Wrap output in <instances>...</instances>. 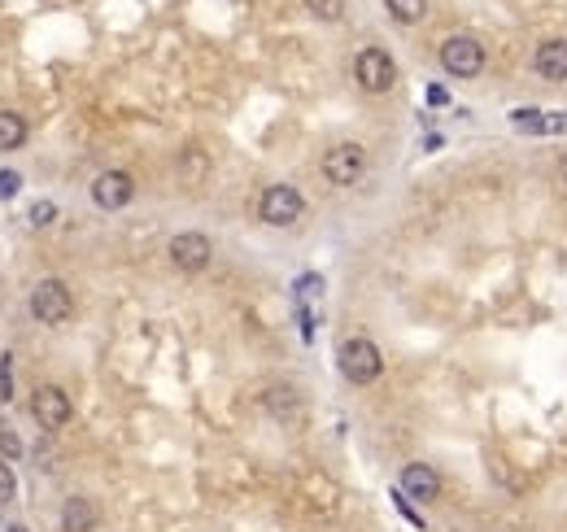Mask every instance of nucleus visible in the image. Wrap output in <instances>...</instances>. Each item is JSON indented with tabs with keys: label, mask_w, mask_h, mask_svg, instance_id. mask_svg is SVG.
<instances>
[{
	"label": "nucleus",
	"mask_w": 567,
	"mask_h": 532,
	"mask_svg": "<svg viewBox=\"0 0 567 532\" xmlns=\"http://www.w3.org/2000/svg\"><path fill=\"white\" fill-rule=\"evenodd\" d=\"M27 310H31V319H35V323H44V328H62L70 314H75V297H70L66 280L48 275V280H40V284L31 288Z\"/></svg>",
	"instance_id": "1"
},
{
	"label": "nucleus",
	"mask_w": 567,
	"mask_h": 532,
	"mask_svg": "<svg viewBox=\"0 0 567 532\" xmlns=\"http://www.w3.org/2000/svg\"><path fill=\"white\" fill-rule=\"evenodd\" d=\"M336 362H341V376L349 384H376L380 371H384L380 345L367 341V336H349V341L341 345V354H336Z\"/></svg>",
	"instance_id": "2"
},
{
	"label": "nucleus",
	"mask_w": 567,
	"mask_h": 532,
	"mask_svg": "<svg viewBox=\"0 0 567 532\" xmlns=\"http://www.w3.org/2000/svg\"><path fill=\"white\" fill-rule=\"evenodd\" d=\"M363 175H367V149L363 144L345 140V144H332V149L323 153V179H328L332 188H354Z\"/></svg>",
	"instance_id": "3"
},
{
	"label": "nucleus",
	"mask_w": 567,
	"mask_h": 532,
	"mask_svg": "<svg viewBox=\"0 0 567 532\" xmlns=\"http://www.w3.org/2000/svg\"><path fill=\"white\" fill-rule=\"evenodd\" d=\"M354 79H358V88L371 92V96H384V92H393V83H397V62L384 48H363V53L354 57Z\"/></svg>",
	"instance_id": "4"
},
{
	"label": "nucleus",
	"mask_w": 567,
	"mask_h": 532,
	"mask_svg": "<svg viewBox=\"0 0 567 532\" xmlns=\"http://www.w3.org/2000/svg\"><path fill=\"white\" fill-rule=\"evenodd\" d=\"M258 214L267 227H293L306 214V201H301V192L293 184H271L258 201Z\"/></svg>",
	"instance_id": "5"
},
{
	"label": "nucleus",
	"mask_w": 567,
	"mask_h": 532,
	"mask_svg": "<svg viewBox=\"0 0 567 532\" xmlns=\"http://www.w3.org/2000/svg\"><path fill=\"white\" fill-rule=\"evenodd\" d=\"M70 415H75V406H70V393L62 389V384H40V389L31 393V419L40 423L44 432L66 428Z\"/></svg>",
	"instance_id": "6"
},
{
	"label": "nucleus",
	"mask_w": 567,
	"mask_h": 532,
	"mask_svg": "<svg viewBox=\"0 0 567 532\" xmlns=\"http://www.w3.org/2000/svg\"><path fill=\"white\" fill-rule=\"evenodd\" d=\"M441 66L450 70L454 79H472L480 75V66H485V48L472 35H450V40L441 44Z\"/></svg>",
	"instance_id": "7"
},
{
	"label": "nucleus",
	"mask_w": 567,
	"mask_h": 532,
	"mask_svg": "<svg viewBox=\"0 0 567 532\" xmlns=\"http://www.w3.org/2000/svg\"><path fill=\"white\" fill-rule=\"evenodd\" d=\"M166 253H171V266H175V271L197 275V271H205V266H210L214 245H210V236H201V232H179V236H171Z\"/></svg>",
	"instance_id": "8"
},
{
	"label": "nucleus",
	"mask_w": 567,
	"mask_h": 532,
	"mask_svg": "<svg viewBox=\"0 0 567 532\" xmlns=\"http://www.w3.org/2000/svg\"><path fill=\"white\" fill-rule=\"evenodd\" d=\"M131 197H136V179H131V171H101L92 179V201L101 205V210H123Z\"/></svg>",
	"instance_id": "9"
},
{
	"label": "nucleus",
	"mask_w": 567,
	"mask_h": 532,
	"mask_svg": "<svg viewBox=\"0 0 567 532\" xmlns=\"http://www.w3.org/2000/svg\"><path fill=\"white\" fill-rule=\"evenodd\" d=\"M402 493L406 498H415V502H432L441 493V476L428 463H410L402 471Z\"/></svg>",
	"instance_id": "10"
},
{
	"label": "nucleus",
	"mask_w": 567,
	"mask_h": 532,
	"mask_svg": "<svg viewBox=\"0 0 567 532\" xmlns=\"http://www.w3.org/2000/svg\"><path fill=\"white\" fill-rule=\"evenodd\" d=\"M533 66H537L541 79L563 83V79H567V40H546V44H537Z\"/></svg>",
	"instance_id": "11"
},
{
	"label": "nucleus",
	"mask_w": 567,
	"mask_h": 532,
	"mask_svg": "<svg viewBox=\"0 0 567 532\" xmlns=\"http://www.w3.org/2000/svg\"><path fill=\"white\" fill-rule=\"evenodd\" d=\"M62 532H96V506L83 493H70L62 502Z\"/></svg>",
	"instance_id": "12"
},
{
	"label": "nucleus",
	"mask_w": 567,
	"mask_h": 532,
	"mask_svg": "<svg viewBox=\"0 0 567 532\" xmlns=\"http://www.w3.org/2000/svg\"><path fill=\"white\" fill-rule=\"evenodd\" d=\"M31 136V127H27V118H22L18 110H0V153H14L22 149Z\"/></svg>",
	"instance_id": "13"
},
{
	"label": "nucleus",
	"mask_w": 567,
	"mask_h": 532,
	"mask_svg": "<svg viewBox=\"0 0 567 532\" xmlns=\"http://www.w3.org/2000/svg\"><path fill=\"white\" fill-rule=\"evenodd\" d=\"M205 171H210V157H205V149L188 144V149L179 153V179H184V184H201Z\"/></svg>",
	"instance_id": "14"
},
{
	"label": "nucleus",
	"mask_w": 567,
	"mask_h": 532,
	"mask_svg": "<svg viewBox=\"0 0 567 532\" xmlns=\"http://www.w3.org/2000/svg\"><path fill=\"white\" fill-rule=\"evenodd\" d=\"M262 402H267V410H271V415L275 419H293L297 415V410H301V402H297V393L293 389H288V384H280V389H267V397H262Z\"/></svg>",
	"instance_id": "15"
},
{
	"label": "nucleus",
	"mask_w": 567,
	"mask_h": 532,
	"mask_svg": "<svg viewBox=\"0 0 567 532\" xmlns=\"http://www.w3.org/2000/svg\"><path fill=\"white\" fill-rule=\"evenodd\" d=\"M384 9H389L393 22L415 27V22H424V14H428V0H384Z\"/></svg>",
	"instance_id": "16"
},
{
	"label": "nucleus",
	"mask_w": 567,
	"mask_h": 532,
	"mask_svg": "<svg viewBox=\"0 0 567 532\" xmlns=\"http://www.w3.org/2000/svg\"><path fill=\"white\" fill-rule=\"evenodd\" d=\"M53 223H57V205L53 201H31V210H27L31 232H44V227H53Z\"/></svg>",
	"instance_id": "17"
},
{
	"label": "nucleus",
	"mask_w": 567,
	"mask_h": 532,
	"mask_svg": "<svg viewBox=\"0 0 567 532\" xmlns=\"http://www.w3.org/2000/svg\"><path fill=\"white\" fill-rule=\"evenodd\" d=\"M0 458H5V463H18L22 458V437L9 423H0Z\"/></svg>",
	"instance_id": "18"
},
{
	"label": "nucleus",
	"mask_w": 567,
	"mask_h": 532,
	"mask_svg": "<svg viewBox=\"0 0 567 532\" xmlns=\"http://www.w3.org/2000/svg\"><path fill=\"white\" fill-rule=\"evenodd\" d=\"M306 9H310V14H315L319 22H341L345 0H306Z\"/></svg>",
	"instance_id": "19"
},
{
	"label": "nucleus",
	"mask_w": 567,
	"mask_h": 532,
	"mask_svg": "<svg viewBox=\"0 0 567 532\" xmlns=\"http://www.w3.org/2000/svg\"><path fill=\"white\" fill-rule=\"evenodd\" d=\"M0 402H14V349L0 354Z\"/></svg>",
	"instance_id": "20"
},
{
	"label": "nucleus",
	"mask_w": 567,
	"mask_h": 532,
	"mask_svg": "<svg viewBox=\"0 0 567 532\" xmlns=\"http://www.w3.org/2000/svg\"><path fill=\"white\" fill-rule=\"evenodd\" d=\"M14 498H18V476H14V467L9 463H0V506L14 502Z\"/></svg>",
	"instance_id": "21"
},
{
	"label": "nucleus",
	"mask_w": 567,
	"mask_h": 532,
	"mask_svg": "<svg viewBox=\"0 0 567 532\" xmlns=\"http://www.w3.org/2000/svg\"><path fill=\"white\" fill-rule=\"evenodd\" d=\"M22 192V175L18 171H0V201H14Z\"/></svg>",
	"instance_id": "22"
},
{
	"label": "nucleus",
	"mask_w": 567,
	"mask_h": 532,
	"mask_svg": "<svg viewBox=\"0 0 567 532\" xmlns=\"http://www.w3.org/2000/svg\"><path fill=\"white\" fill-rule=\"evenodd\" d=\"M511 123L520 127V131H550V123H546V118H537V110H520Z\"/></svg>",
	"instance_id": "23"
},
{
	"label": "nucleus",
	"mask_w": 567,
	"mask_h": 532,
	"mask_svg": "<svg viewBox=\"0 0 567 532\" xmlns=\"http://www.w3.org/2000/svg\"><path fill=\"white\" fill-rule=\"evenodd\" d=\"M428 101L432 105H445V88H428Z\"/></svg>",
	"instance_id": "24"
},
{
	"label": "nucleus",
	"mask_w": 567,
	"mask_h": 532,
	"mask_svg": "<svg viewBox=\"0 0 567 532\" xmlns=\"http://www.w3.org/2000/svg\"><path fill=\"white\" fill-rule=\"evenodd\" d=\"M559 175H563V184H567V153H563V162H559Z\"/></svg>",
	"instance_id": "25"
},
{
	"label": "nucleus",
	"mask_w": 567,
	"mask_h": 532,
	"mask_svg": "<svg viewBox=\"0 0 567 532\" xmlns=\"http://www.w3.org/2000/svg\"><path fill=\"white\" fill-rule=\"evenodd\" d=\"M5 532H31V528H27V524H9Z\"/></svg>",
	"instance_id": "26"
}]
</instances>
